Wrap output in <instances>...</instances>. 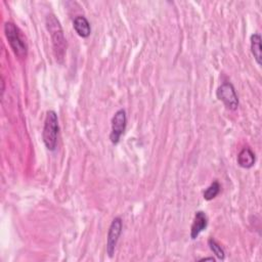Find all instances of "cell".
Listing matches in <instances>:
<instances>
[{
    "instance_id": "6da1fadb",
    "label": "cell",
    "mask_w": 262,
    "mask_h": 262,
    "mask_svg": "<svg viewBox=\"0 0 262 262\" xmlns=\"http://www.w3.org/2000/svg\"><path fill=\"white\" fill-rule=\"evenodd\" d=\"M46 28L51 37L53 54L58 62H62L67 51V40L61 25L55 15L49 14L46 17Z\"/></svg>"
},
{
    "instance_id": "7a4b0ae2",
    "label": "cell",
    "mask_w": 262,
    "mask_h": 262,
    "mask_svg": "<svg viewBox=\"0 0 262 262\" xmlns=\"http://www.w3.org/2000/svg\"><path fill=\"white\" fill-rule=\"evenodd\" d=\"M4 32L14 54L19 58L26 57L28 53V46L20 30L13 23L7 21L4 25Z\"/></svg>"
},
{
    "instance_id": "3957f363",
    "label": "cell",
    "mask_w": 262,
    "mask_h": 262,
    "mask_svg": "<svg viewBox=\"0 0 262 262\" xmlns=\"http://www.w3.org/2000/svg\"><path fill=\"white\" fill-rule=\"evenodd\" d=\"M57 134H58V119L54 111H48L46 114L44 128L42 132L43 142L47 149L53 151L57 144Z\"/></svg>"
},
{
    "instance_id": "277c9868",
    "label": "cell",
    "mask_w": 262,
    "mask_h": 262,
    "mask_svg": "<svg viewBox=\"0 0 262 262\" xmlns=\"http://www.w3.org/2000/svg\"><path fill=\"white\" fill-rule=\"evenodd\" d=\"M217 98L224 103V105L229 110H236L238 106V98L235 93L234 87L229 82L222 83L217 91H216Z\"/></svg>"
},
{
    "instance_id": "5b68a950",
    "label": "cell",
    "mask_w": 262,
    "mask_h": 262,
    "mask_svg": "<svg viewBox=\"0 0 262 262\" xmlns=\"http://www.w3.org/2000/svg\"><path fill=\"white\" fill-rule=\"evenodd\" d=\"M126 112L124 110H119L118 112H116L112 119V132L110 134V139L112 143L117 144L120 141V138L126 129Z\"/></svg>"
},
{
    "instance_id": "8992f818",
    "label": "cell",
    "mask_w": 262,
    "mask_h": 262,
    "mask_svg": "<svg viewBox=\"0 0 262 262\" xmlns=\"http://www.w3.org/2000/svg\"><path fill=\"white\" fill-rule=\"evenodd\" d=\"M122 219L120 217H116L110 225L106 239V253L110 258L114 256L118 239L122 232Z\"/></svg>"
},
{
    "instance_id": "52a82bcc",
    "label": "cell",
    "mask_w": 262,
    "mask_h": 262,
    "mask_svg": "<svg viewBox=\"0 0 262 262\" xmlns=\"http://www.w3.org/2000/svg\"><path fill=\"white\" fill-rule=\"evenodd\" d=\"M208 225V218L207 215L203 211H198L194 215V219L190 228V237L195 239L199 234L207 228Z\"/></svg>"
},
{
    "instance_id": "ba28073f",
    "label": "cell",
    "mask_w": 262,
    "mask_h": 262,
    "mask_svg": "<svg viewBox=\"0 0 262 262\" xmlns=\"http://www.w3.org/2000/svg\"><path fill=\"white\" fill-rule=\"evenodd\" d=\"M73 27H74L76 33L82 38H87L91 33L90 24H89L88 19L83 15H78L74 18Z\"/></svg>"
},
{
    "instance_id": "9c48e42d",
    "label": "cell",
    "mask_w": 262,
    "mask_h": 262,
    "mask_svg": "<svg viewBox=\"0 0 262 262\" xmlns=\"http://www.w3.org/2000/svg\"><path fill=\"white\" fill-rule=\"evenodd\" d=\"M255 154L249 147H244L237 155V164L242 168L249 169L255 164Z\"/></svg>"
},
{
    "instance_id": "30bf717a",
    "label": "cell",
    "mask_w": 262,
    "mask_h": 262,
    "mask_svg": "<svg viewBox=\"0 0 262 262\" xmlns=\"http://www.w3.org/2000/svg\"><path fill=\"white\" fill-rule=\"evenodd\" d=\"M251 51L254 55L256 62L260 66L262 63V52H261V36L257 33L253 34L250 38Z\"/></svg>"
},
{
    "instance_id": "8fae6325",
    "label": "cell",
    "mask_w": 262,
    "mask_h": 262,
    "mask_svg": "<svg viewBox=\"0 0 262 262\" xmlns=\"http://www.w3.org/2000/svg\"><path fill=\"white\" fill-rule=\"evenodd\" d=\"M219 191H220V184L218 181H214L204 191V199L207 201H211L219 193Z\"/></svg>"
},
{
    "instance_id": "7c38bea8",
    "label": "cell",
    "mask_w": 262,
    "mask_h": 262,
    "mask_svg": "<svg viewBox=\"0 0 262 262\" xmlns=\"http://www.w3.org/2000/svg\"><path fill=\"white\" fill-rule=\"evenodd\" d=\"M208 245L211 249V251L216 255V257L220 260H224L225 258V253H224V250L221 248V246L213 238H210L208 241Z\"/></svg>"
},
{
    "instance_id": "4fadbf2b",
    "label": "cell",
    "mask_w": 262,
    "mask_h": 262,
    "mask_svg": "<svg viewBox=\"0 0 262 262\" xmlns=\"http://www.w3.org/2000/svg\"><path fill=\"white\" fill-rule=\"evenodd\" d=\"M207 260H211V261H215V259L213 257H206V258H202L200 261H207Z\"/></svg>"
}]
</instances>
